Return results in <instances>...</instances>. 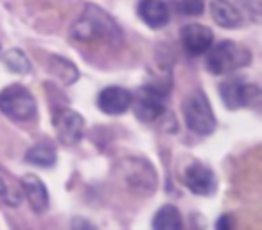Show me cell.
Instances as JSON below:
<instances>
[{"mask_svg":"<svg viewBox=\"0 0 262 230\" xmlns=\"http://www.w3.org/2000/svg\"><path fill=\"white\" fill-rule=\"evenodd\" d=\"M72 36L81 41H92L97 38L115 41L120 36V31L108 13L95 8V6H90L81 15V18L74 24Z\"/></svg>","mask_w":262,"mask_h":230,"instance_id":"6da1fadb","label":"cell"},{"mask_svg":"<svg viewBox=\"0 0 262 230\" xmlns=\"http://www.w3.org/2000/svg\"><path fill=\"white\" fill-rule=\"evenodd\" d=\"M250 61L251 52L230 40H223L215 45H210L207 51V58H205V65H207L208 72L215 74V76L239 70L250 65Z\"/></svg>","mask_w":262,"mask_h":230,"instance_id":"7a4b0ae2","label":"cell"},{"mask_svg":"<svg viewBox=\"0 0 262 230\" xmlns=\"http://www.w3.org/2000/svg\"><path fill=\"white\" fill-rule=\"evenodd\" d=\"M183 119L187 128L196 135H210L214 133L217 121H215L214 110L208 102L207 95L201 90H196L183 101Z\"/></svg>","mask_w":262,"mask_h":230,"instance_id":"3957f363","label":"cell"},{"mask_svg":"<svg viewBox=\"0 0 262 230\" xmlns=\"http://www.w3.org/2000/svg\"><path fill=\"white\" fill-rule=\"evenodd\" d=\"M0 112L13 121H29L36 115V101L22 85H9L0 92Z\"/></svg>","mask_w":262,"mask_h":230,"instance_id":"277c9868","label":"cell"},{"mask_svg":"<svg viewBox=\"0 0 262 230\" xmlns=\"http://www.w3.org/2000/svg\"><path fill=\"white\" fill-rule=\"evenodd\" d=\"M122 169V178L126 182L127 189H131L137 194H153L157 187V175L151 168L149 162L142 158H127L120 165Z\"/></svg>","mask_w":262,"mask_h":230,"instance_id":"5b68a950","label":"cell"},{"mask_svg":"<svg viewBox=\"0 0 262 230\" xmlns=\"http://www.w3.org/2000/svg\"><path fill=\"white\" fill-rule=\"evenodd\" d=\"M219 95L228 110H239L246 106H255L260 101V88L253 83L233 77L219 85Z\"/></svg>","mask_w":262,"mask_h":230,"instance_id":"8992f818","label":"cell"},{"mask_svg":"<svg viewBox=\"0 0 262 230\" xmlns=\"http://www.w3.org/2000/svg\"><path fill=\"white\" fill-rule=\"evenodd\" d=\"M165 99H167V92L164 88L147 85V87L140 88L139 95L131 101V104L140 121L153 122L165 112Z\"/></svg>","mask_w":262,"mask_h":230,"instance_id":"52a82bcc","label":"cell"},{"mask_svg":"<svg viewBox=\"0 0 262 230\" xmlns=\"http://www.w3.org/2000/svg\"><path fill=\"white\" fill-rule=\"evenodd\" d=\"M54 126L58 132V139L65 146L77 144L83 139L84 132V119L74 110H59L54 117Z\"/></svg>","mask_w":262,"mask_h":230,"instance_id":"ba28073f","label":"cell"},{"mask_svg":"<svg viewBox=\"0 0 262 230\" xmlns=\"http://www.w3.org/2000/svg\"><path fill=\"white\" fill-rule=\"evenodd\" d=\"M182 44L185 51L192 56H201L208 51L212 44H214V33L208 27L201 26V24H189V26L182 27Z\"/></svg>","mask_w":262,"mask_h":230,"instance_id":"9c48e42d","label":"cell"},{"mask_svg":"<svg viewBox=\"0 0 262 230\" xmlns=\"http://www.w3.org/2000/svg\"><path fill=\"white\" fill-rule=\"evenodd\" d=\"M133 95L122 87H108L101 90L97 97V106L106 115H120L131 108Z\"/></svg>","mask_w":262,"mask_h":230,"instance_id":"30bf717a","label":"cell"},{"mask_svg":"<svg viewBox=\"0 0 262 230\" xmlns=\"http://www.w3.org/2000/svg\"><path fill=\"white\" fill-rule=\"evenodd\" d=\"M185 185L198 196H210L215 191V176L207 165L192 164L185 171Z\"/></svg>","mask_w":262,"mask_h":230,"instance_id":"8fae6325","label":"cell"},{"mask_svg":"<svg viewBox=\"0 0 262 230\" xmlns=\"http://www.w3.org/2000/svg\"><path fill=\"white\" fill-rule=\"evenodd\" d=\"M137 13H139L140 20L153 29H160V27L167 26L169 18H171L169 6L164 0H142L137 8Z\"/></svg>","mask_w":262,"mask_h":230,"instance_id":"7c38bea8","label":"cell"},{"mask_svg":"<svg viewBox=\"0 0 262 230\" xmlns=\"http://www.w3.org/2000/svg\"><path fill=\"white\" fill-rule=\"evenodd\" d=\"M26 198L29 200V205L36 214H43L49 207V193L45 183L36 175H26L20 180Z\"/></svg>","mask_w":262,"mask_h":230,"instance_id":"4fadbf2b","label":"cell"},{"mask_svg":"<svg viewBox=\"0 0 262 230\" xmlns=\"http://www.w3.org/2000/svg\"><path fill=\"white\" fill-rule=\"evenodd\" d=\"M210 13L214 22L225 29H233L243 24V13L230 0H212Z\"/></svg>","mask_w":262,"mask_h":230,"instance_id":"5bb4252c","label":"cell"},{"mask_svg":"<svg viewBox=\"0 0 262 230\" xmlns=\"http://www.w3.org/2000/svg\"><path fill=\"white\" fill-rule=\"evenodd\" d=\"M27 164L38 165V168H52L56 164V148L49 142H38L29 148L26 153Z\"/></svg>","mask_w":262,"mask_h":230,"instance_id":"9a60e30c","label":"cell"},{"mask_svg":"<svg viewBox=\"0 0 262 230\" xmlns=\"http://www.w3.org/2000/svg\"><path fill=\"white\" fill-rule=\"evenodd\" d=\"M183 226L180 211L174 205H164L153 219L155 230H180Z\"/></svg>","mask_w":262,"mask_h":230,"instance_id":"2e32d148","label":"cell"},{"mask_svg":"<svg viewBox=\"0 0 262 230\" xmlns=\"http://www.w3.org/2000/svg\"><path fill=\"white\" fill-rule=\"evenodd\" d=\"M4 63L11 72L15 74H29L31 72V61L26 56V52L20 49H9L4 54Z\"/></svg>","mask_w":262,"mask_h":230,"instance_id":"e0dca14e","label":"cell"},{"mask_svg":"<svg viewBox=\"0 0 262 230\" xmlns=\"http://www.w3.org/2000/svg\"><path fill=\"white\" fill-rule=\"evenodd\" d=\"M176 8L185 16H198L203 13V0H178Z\"/></svg>","mask_w":262,"mask_h":230,"instance_id":"ac0fdd59","label":"cell"},{"mask_svg":"<svg viewBox=\"0 0 262 230\" xmlns=\"http://www.w3.org/2000/svg\"><path fill=\"white\" fill-rule=\"evenodd\" d=\"M217 228H228V223H226V216H223L221 221H217Z\"/></svg>","mask_w":262,"mask_h":230,"instance_id":"d6986e66","label":"cell"},{"mask_svg":"<svg viewBox=\"0 0 262 230\" xmlns=\"http://www.w3.org/2000/svg\"><path fill=\"white\" fill-rule=\"evenodd\" d=\"M4 194H6V183L0 180V196H4Z\"/></svg>","mask_w":262,"mask_h":230,"instance_id":"ffe728a7","label":"cell"}]
</instances>
